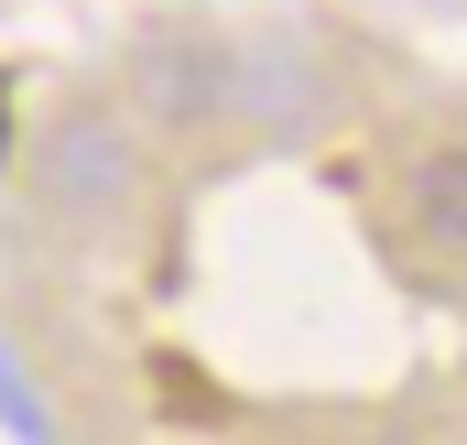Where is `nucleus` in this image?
Segmentation results:
<instances>
[{
    "instance_id": "nucleus-2",
    "label": "nucleus",
    "mask_w": 467,
    "mask_h": 445,
    "mask_svg": "<svg viewBox=\"0 0 467 445\" xmlns=\"http://www.w3.org/2000/svg\"><path fill=\"white\" fill-rule=\"evenodd\" d=\"M141 88L163 98V119H218V109H239V66L218 55V44H152V55H141Z\"/></svg>"
},
{
    "instance_id": "nucleus-4",
    "label": "nucleus",
    "mask_w": 467,
    "mask_h": 445,
    "mask_svg": "<svg viewBox=\"0 0 467 445\" xmlns=\"http://www.w3.org/2000/svg\"><path fill=\"white\" fill-rule=\"evenodd\" d=\"M239 98H250L261 119H305V109H316V88H305V55H283V44H261V55L239 66Z\"/></svg>"
},
{
    "instance_id": "nucleus-1",
    "label": "nucleus",
    "mask_w": 467,
    "mask_h": 445,
    "mask_svg": "<svg viewBox=\"0 0 467 445\" xmlns=\"http://www.w3.org/2000/svg\"><path fill=\"white\" fill-rule=\"evenodd\" d=\"M44 196H66V207H130L141 196V141L109 109H66L44 130Z\"/></svg>"
},
{
    "instance_id": "nucleus-3",
    "label": "nucleus",
    "mask_w": 467,
    "mask_h": 445,
    "mask_svg": "<svg viewBox=\"0 0 467 445\" xmlns=\"http://www.w3.org/2000/svg\"><path fill=\"white\" fill-rule=\"evenodd\" d=\"M413 218L435 250H467V152H424L413 163Z\"/></svg>"
}]
</instances>
